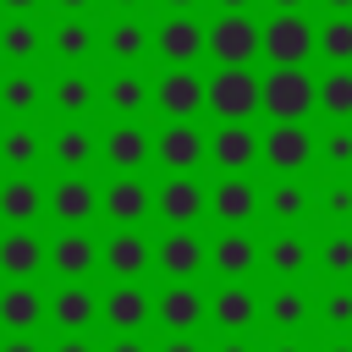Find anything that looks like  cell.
Instances as JSON below:
<instances>
[{
	"label": "cell",
	"instance_id": "47",
	"mask_svg": "<svg viewBox=\"0 0 352 352\" xmlns=\"http://www.w3.org/2000/svg\"><path fill=\"white\" fill-rule=\"evenodd\" d=\"M209 352H258V346H253L248 336H220V341H214Z\"/></svg>",
	"mask_w": 352,
	"mask_h": 352
},
{
	"label": "cell",
	"instance_id": "28",
	"mask_svg": "<svg viewBox=\"0 0 352 352\" xmlns=\"http://www.w3.org/2000/svg\"><path fill=\"white\" fill-rule=\"evenodd\" d=\"M44 160L55 170H88L99 160V138L88 132V121H66V126H55L44 138Z\"/></svg>",
	"mask_w": 352,
	"mask_h": 352
},
{
	"label": "cell",
	"instance_id": "38",
	"mask_svg": "<svg viewBox=\"0 0 352 352\" xmlns=\"http://www.w3.org/2000/svg\"><path fill=\"white\" fill-rule=\"evenodd\" d=\"M314 50L330 66H352V11H336L324 28H314Z\"/></svg>",
	"mask_w": 352,
	"mask_h": 352
},
{
	"label": "cell",
	"instance_id": "25",
	"mask_svg": "<svg viewBox=\"0 0 352 352\" xmlns=\"http://www.w3.org/2000/svg\"><path fill=\"white\" fill-rule=\"evenodd\" d=\"M308 319H314V297L297 280H275L264 292V319L258 324H270L275 336H297V330H308Z\"/></svg>",
	"mask_w": 352,
	"mask_h": 352
},
{
	"label": "cell",
	"instance_id": "7",
	"mask_svg": "<svg viewBox=\"0 0 352 352\" xmlns=\"http://www.w3.org/2000/svg\"><path fill=\"white\" fill-rule=\"evenodd\" d=\"M44 270L55 280H94V270H99V236L88 226H60L55 236H44Z\"/></svg>",
	"mask_w": 352,
	"mask_h": 352
},
{
	"label": "cell",
	"instance_id": "27",
	"mask_svg": "<svg viewBox=\"0 0 352 352\" xmlns=\"http://www.w3.org/2000/svg\"><path fill=\"white\" fill-rule=\"evenodd\" d=\"M209 270L220 280H248L258 270V242L248 236V226H226L214 242H209Z\"/></svg>",
	"mask_w": 352,
	"mask_h": 352
},
{
	"label": "cell",
	"instance_id": "41",
	"mask_svg": "<svg viewBox=\"0 0 352 352\" xmlns=\"http://www.w3.org/2000/svg\"><path fill=\"white\" fill-rule=\"evenodd\" d=\"M314 154H319L336 176H341V170H352V126H346V121H336V126L314 143Z\"/></svg>",
	"mask_w": 352,
	"mask_h": 352
},
{
	"label": "cell",
	"instance_id": "33",
	"mask_svg": "<svg viewBox=\"0 0 352 352\" xmlns=\"http://www.w3.org/2000/svg\"><path fill=\"white\" fill-rule=\"evenodd\" d=\"M44 165V132L33 121L0 126V170H38Z\"/></svg>",
	"mask_w": 352,
	"mask_h": 352
},
{
	"label": "cell",
	"instance_id": "46",
	"mask_svg": "<svg viewBox=\"0 0 352 352\" xmlns=\"http://www.w3.org/2000/svg\"><path fill=\"white\" fill-rule=\"evenodd\" d=\"M154 352H209V346H204L198 336H165V341H160Z\"/></svg>",
	"mask_w": 352,
	"mask_h": 352
},
{
	"label": "cell",
	"instance_id": "29",
	"mask_svg": "<svg viewBox=\"0 0 352 352\" xmlns=\"http://www.w3.org/2000/svg\"><path fill=\"white\" fill-rule=\"evenodd\" d=\"M44 99H50V110H55L60 121H82V116L94 110L99 88H94V77H88L82 66H60V77L44 88Z\"/></svg>",
	"mask_w": 352,
	"mask_h": 352
},
{
	"label": "cell",
	"instance_id": "9",
	"mask_svg": "<svg viewBox=\"0 0 352 352\" xmlns=\"http://www.w3.org/2000/svg\"><path fill=\"white\" fill-rule=\"evenodd\" d=\"M204 55H214L220 66H253V55H258V22L248 11H220L204 28Z\"/></svg>",
	"mask_w": 352,
	"mask_h": 352
},
{
	"label": "cell",
	"instance_id": "16",
	"mask_svg": "<svg viewBox=\"0 0 352 352\" xmlns=\"http://www.w3.org/2000/svg\"><path fill=\"white\" fill-rule=\"evenodd\" d=\"M154 110L165 121H198V110H204V77L192 66H165L154 77Z\"/></svg>",
	"mask_w": 352,
	"mask_h": 352
},
{
	"label": "cell",
	"instance_id": "50",
	"mask_svg": "<svg viewBox=\"0 0 352 352\" xmlns=\"http://www.w3.org/2000/svg\"><path fill=\"white\" fill-rule=\"evenodd\" d=\"M0 6H6V11H16V16H28V11L38 6V0H0Z\"/></svg>",
	"mask_w": 352,
	"mask_h": 352
},
{
	"label": "cell",
	"instance_id": "5",
	"mask_svg": "<svg viewBox=\"0 0 352 352\" xmlns=\"http://www.w3.org/2000/svg\"><path fill=\"white\" fill-rule=\"evenodd\" d=\"M154 324L165 336H198L209 324V292L198 280H165L154 292Z\"/></svg>",
	"mask_w": 352,
	"mask_h": 352
},
{
	"label": "cell",
	"instance_id": "56",
	"mask_svg": "<svg viewBox=\"0 0 352 352\" xmlns=\"http://www.w3.org/2000/svg\"><path fill=\"white\" fill-rule=\"evenodd\" d=\"M324 6H330V11H352V0H324Z\"/></svg>",
	"mask_w": 352,
	"mask_h": 352
},
{
	"label": "cell",
	"instance_id": "37",
	"mask_svg": "<svg viewBox=\"0 0 352 352\" xmlns=\"http://www.w3.org/2000/svg\"><path fill=\"white\" fill-rule=\"evenodd\" d=\"M314 94L330 121H352V66H330L324 77H314Z\"/></svg>",
	"mask_w": 352,
	"mask_h": 352
},
{
	"label": "cell",
	"instance_id": "55",
	"mask_svg": "<svg viewBox=\"0 0 352 352\" xmlns=\"http://www.w3.org/2000/svg\"><path fill=\"white\" fill-rule=\"evenodd\" d=\"M110 6H121V11H138V6H143V0H110Z\"/></svg>",
	"mask_w": 352,
	"mask_h": 352
},
{
	"label": "cell",
	"instance_id": "39",
	"mask_svg": "<svg viewBox=\"0 0 352 352\" xmlns=\"http://www.w3.org/2000/svg\"><path fill=\"white\" fill-rule=\"evenodd\" d=\"M314 264L324 270V280H352V226H336L314 248Z\"/></svg>",
	"mask_w": 352,
	"mask_h": 352
},
{
	"label": "cell",
	"instance_id": "53",
	"mask_svg": "<svg viewBox=\"0 0 352 352\" xmlns=\"http://www.w3.org/2000/svg\"><path fill=\"white\" fill-rule=\"evenodd\" d=\"M270 6H275V11H302L308 0H270Z\"/></svg>",
	"mask_w": 352,
	"mask_h": 352
},
{
	"label": "cell",
	"instance_id": "8",
	"mask_svg": "<svg viewBox=\"0 0 352 352\" xmlns=\"http://www.w3.org/2000/svg\"><path fill=\"white\" fill-rule=\"evenodd\" d=\"M258 55L270 66H302L314 55V22L302 11H275L264 28H258Z\"/></svg>",
	"mask_w": 352,
	"mask_h": 352
},
{
	"label": "cell",
	"instance_id": "11",
	"mask_svg": "<svg viewBox=\"0 0 352 352\" xmlns=\"http://www.w3.org/2000/svg\"><path fill=\"white\" fill-rule=\"evenodd\" d=\"M154 214L165 226H198L209 214V187L198 182V170H165V182L154 187Z\"/></svg>",
	"mask_w": 352,
	"mask_h": 352
},
{
	"label": "cell",
	"instance_id": "31",
	"mask_svg": "<svg viewBox=\"0 0 352 352\" xmlns=\"http://www.w3.org/2000/svg\"><path fill=\"white\" fill-rule=\"evenodd\" d=\"M33 110H44V77L33 66H11L0 77V116L11 121H33Z\"/></svg>",
	"mask_w": 352,
	"mask_h": 352
},
{
	"label": "cell",
	"instance_id": "49",
	"mask_svg": "<svg viewBox=\"0 0 352 352\" xmlns=\"http://www.w3.org/2000/svg\"><path fill=\"white\" fill-rule=\"evenodd\" d=\"M319 352H352V336H336V341H324Z\"/></svg>",
	"mask_w": 352,
	"mask_h": 352
},
{
	"label": "cell",
	"instance_id": "20",
	"mask_svg": "<svg viewBox=\"0 0 352 352\" xmlns=\"http://www.w3.org/2000/svg\"><path fill=\"white\" fill-rule=\"evenodd\" d=\"M38 275H44L38 226H0V280H38Z\"/></svg>",
	"mask_w": 352,
	"mask_h": 352
},
{
	"label": "cell",
	"instance_id": "24",
	"mask_svg": "<svg viewBox=\"0 0 352 352\" xmlns=\"http://www.w3.org/2000/svg\"><path fill=\"white\" fill-rule=\"evenodd\" d=\"M99 160L110 170H143V165H154V132H143L138 121H116L99 138Z\"/></svg>",
	"mask_w": 352,
	"mask_h": 352
},
{
	"label": "cell",
	"instance_id": "32",
	"mask_svg": "<svg viewBox=\"0 0 352 352\" xmlns=\"http://www.w3.org/2000/svg\"><path fill=\"white\" fill-rule=\"evenodd\" d=\"M264 214H270L275 226H302V220L314 214V192H308L297 176H275V182L264 187Z\"/></svg>",
	"mask_w": 352,
	"mask_h": 352
},
{
	"label": "cell",
	"instance_id": "22",
	"mask_svg": "<svg viewBox=\"0 0 352 352\" xmlns=\"http://www.w3.org/2000/svg\"><path fill=\"white\" fill-rule=\"evenodd\" d=\"M154 55L165 66H192L204 55V22L192 11H170L160 28H154Z\"/></svg>",
	"mask_w": 352,
	"mask_h": 352
},
{
	"label": "cell",
	"instance_id": "36",
	"mask_svg": "<svg viewBox=\"0 0 352 352\" xmlns=\"http://www.w3.org/2000/svg\"><path fill=\"white\" fill-rule=\"evenodd\" d=\"M44 55V28L16 16V22H0V60L6 66H33Z\"/></svg>",
	"mask_w": 352,
	"mask_h": 352
},
{
	"label": "cell",
	"instance_id": "51",
	"mask_svg": "<svg viewBox=\"0 0 352 352\" xmlns=\"http://www.w3.org/2000/svg\"><path fill=\"white\" fill-rule=\"evenodd\" d=\"M55 6H60V11H66V16H72V11H88V6H94V0H55Z\"/></svg>",
	"mask_w": 352,
	"mask_h": 352
},
{
	"label": "cell",
	"instance_id": "26",
	"mask_svg": "<svg viewBox=\"0 0 352 352\" xmlns=\"http://www.w3.org/2000/svg\"><path fill=\"white\" fill-rule=\"evenodd\" d=\"M99 99H104V110L116 121H138L143 110H154V82L138 66H116V77L99 88Z\"/></svg>",
	"mask_w": 352,
	"mask_h": 352
},
{
	"label": "cell",
	"instance_id": "40",
	"mask_svg": "<svg viewBox=\"0 0 352 352\" xmlns=\"http://www.w3.org/2000/svg\"><path fill=\"white\" fill-rule=\"evenodd\" d=\"M314 314L324 319V330L346 336V330H352V280H330V286H324V297L314 302Z\"/></svg>",
	"mask_w": 352,
	"mask_h": 352
},
{
	"label": "cell",
	"instance_id": "18",
	"mask_svg": "<svg viewBox=\"0 0 352 352\" xmlns=\"http://www.w3.org/2000/svg\"><path fill=\"white\" fill-rule=\"evenodd\" d=\"M209 160V138L198 132V121H165L154 132V165L160 170H198Z\"/></svg>",
	"mask_w": 352,
	"mask_h": 352
},
{
	"label": "cell",
	"instance_id": "6",
	"mask_svg": "<svg viewBox=\"0 0 352 352\" xmlns=\"http://www.w3.org/2000/svg\"><path fill=\"white\" fill-rule=\"evenodd\" d=\"M204 110L220 121H253L258 116V77L248 66H220L204 77Z\"/></svg>",
	"mask_w": 352,
	"mask_h": 352
},
{
	"label": "cell",
	"instance_id": "34",
	"mask_svg": "<svg viewBox=\"0 0 352 352\" xmlns=\"http://www.w3.org/2000/svg\"><path fill=\"white\" fill-rule=\"evenodd\" d=\"M50 50H55V60H60V66H88V55L99 50L94 22H82V11H72L66 22H55V28H50Z\"/></svg>",
	"mask_w": 352,
	"mask_h": 352
},
{
	"label": "cell",
	"instance_id": "54",
	"mask_svg": "<svg viewBox=\"0 0 352 352\" xmlns=\"http://www.w3.org/2000/svg\"><path fill=\"white\" fill-rule=\"evenodd\" d=\"M165 6H170V11H192L198 0H165Z\"/></svg>",
	"mask_w": 352,
	"mask_h": 352
},
{
	"label": "cell",
	"instance_id": "4",
	"mask_svg": "<svg viewBox=\"0 0 352 352\" xmlns=\"http://www.w3.org/2000/svg\"><path fill=\"white\" fill-rule=\"evenodd\" d=\"M99 270L110 280H148L154 275V236L143 226H110L99 242Z\"/></svg>",
	"mask_w": 352,
	"mask_h": 352
},
{
	"label": "cell",
	"instance_id": "43",
	"mask_svg": "<svg viewBox=\"0 0 352 352\" xmlns=\"http://www.w3.org/2000/svg\"><path fill=\"white\" fill-rule=\"evenodd\" d=\"M0 352H50V341H44V330H33V336H0Z\"/></svg>",
	"mask_w": 352,
	"mask_h": 352
},
{
	"label": "cell",
	"instance_id": "15",
	"mask_svg": "<svg viewBox=\"0 0 352 352\" xmlns=\"http://www.w3.org/2000/svg\"><path fill=\"white\" fill-rule=\"evenodd\" d=\"M258 160L275 170V176H302L314 165V132L302 121H275L264 138H258Z\"/></svg>",
	"mask_w": 352,
	"mask_h": 352
},
{
	"label": "cell",
	"instance_id": "10",
	"mask_svg": "<svg viewBox=\"0 0 352 352\" xmlns=\"http://www.w3.org/2000/svg\"><path fill=\"white\" fill-rule=\"evenodd\" d=\"M44 214L55 226H94L99 214V187L88 182V170H60L44 187Z\"/></svg>",
	"mask_w": 352,
	"mask_h": 352
},
{
	"label": "cell",
	"instance_id": "23",
	"mask_svg": "<svg viewBox=\"0 0 352 352\" xmlns=\"http://www.w3.org/2000/svg\"><path fill=\"white\" fill-rule=\"evenodd\" d=\"M44 220V182L33 170L0 176V226H38Z\"/></svg>",
	"mask_w": 352,
	"mask_h": 352
},
{
	"label": "cell",
	"instance_id": "13",
	"mask_svg": "<svg viewBox=\"0 0 352 352\" xmlns=\"http://www.w3.org/2000/svg\"><path fill=\"white\" fill-rule=\"evenodd\" d=\"M264 319V297L248 286V280H220L209 292V324L220 336H253Z\"/></svg>",
	"mask_w": 352,
	"mask_h": 352
},
{
	"label": "cell",
	"instance_id": "17",
	"mask_svg": "<svg viewBox=\"0 0 352 352\" xmlns=\"http://www.w3.org/2000/svg\"><path fill=\"white\" fill-rule=\"evenodd\" d=\"M209 214L220 226H253L264 214V192L248 182V170H226L214 187H209Z\"/></svg>",
	"mask_w": 352,
	"mask_h": 352
},
{
	"label": "cell",
	"instance_id": "44",
	"mask_svg": "<svg viewBox=\"0 0 352 352\" xmlns=\"http://www.w3.org/2000/svg\"><path fill=\"white\" fill-rule=\"evenodd\" d=\"M50 352H99V341H94V330H82V336H50Z\"/></svg>",
	"mask_w": 352,
	"mask_h": 352
},
{
	"label": "cell",
	"instance_id": "48",
	"mask_svg": "<svg viewBox=\"0 0 352 352\" xmlns=\"http://www.w3.org/2000/svg\"><path fill=\"white\" fill-rule=\"evenodd\" d=\"M258 352H308V346H302L297 336H275V341H270V346H258Z\"/></svg>",
	"mask_w": 352,
	"mask_h": 352
},
{
	"label": "cell",
	"instance_id": "45",
	"mask_svg": "<svg viewBox=\"0 0 352 352\" xmlns=\"http://www.w3.org/2000/svg\"><path fill=\"white\" fill-rule=\"evenodd\" d=\"M99 352H154L143 336H110V341H99Z\"/></svg>",
	"mask_w": 352,
	"mask_h": 352
},
{
	"label": "cell",
	"instance_id": "21",
	"mask_svg": "<svg viewBox=\"0 0 352 352\" xmlns=\"http://www.w3.org/2000/svg\"><path fill=\"white\" fill-rule=\"evenodd\" d=\"M314 264V242L297 226H280L270 242H258V270H270L275 280H302Z\"/></svg>",
	"mask_w": 352,
	"mask_h": 352
},
{
	"label": "cell",
	"instance_id": "35",
	"mask_svg": "<svg viewBox=\"0 0 352 352\" xmlns=\"http://www.w3.org/2000/svg\"><path fill=\"white\" fill-rule=\"evenodd\" d=\"M148 50H154V33H148L138 16H121V22L104 28V55H110L116 66H138Z\"/></svg>",
	"mask_w": 352,
	"mask_h": 352
},
{
	"label": "cell",
	"instance_id": "52",
	"mask_svg": "<svg viewBox=\"0 0 352 352\" xmlns=\"http://www.w3.org/2000/svg\"><path fill=\"white\" fill-rule=\"evenodd\" d=\"M214 6H220V11H248L253 0H214Z\"/></svg>",
	"mask_w": 352,
	"mask_h": 352
},
{
	"label": "cell",
	"instance_id": "12",
	"mask_svg": "<svg viewBox=\"0 0 352 352\" xmlns=\"http://www.w3.org/2000/svg\"><path fill=\"white\" fill-rule=\"evenodd\" d=\"M154 270L165 280H198L209 270V242L198 236V226H165V236L154 242Z\"/></svg>",
	"mask_w": 352,
	"mask_h": 352
},
{
	"label": "cell",
	"instance_id": "1",
	"mask_svg": "<svg viewBox=\"0 0 352 352\" xmlns=\"http://www.w3.org/2000/svg\"><path fill=\"white\" fill-rule=\"evenodd\" d=\"M258 110L270 121H308L319 110V94H314V77L302 66H270L258 77Z\"/></svg>",
	"mask_w": 352,
	"mask_h": 352
},
{
	"label": "cell",
	"instance_id": "19",
	"mask_svg": "<svg viewBox=\"0 0 352 352\" xmlns=\"http://www.w3.org/2000/svg\"><path fill=\"white\" fill-rule=\"evenodd\" d=\"M44 286L38 280H0V336H33L44 330Z\"/></svg>",
	"mask_w": 352,
	"mask_h": 352
},
{
	"label": "cell",
	"instance_id": "3",
	"mask_svg": "<svg viewBox=\"0 0 352 352\" xmlns=\"http://www.w3.org/2000/svg\"><path fill=\"white\" fill-rule=\"evenodd\" d=\"M44 324L55 336L99 330V286L94 280H55L50 297H44Z\"/></svg>",
	"mask_w": 352,
	"mask_h": 352
},
{
	"label": "cell",
	"instance_id": "14",
	"mask_svg": "<svg viewBox=\"0 0 352 352\" xmlns=\"http://www.w3.org/2000/svg\"><path fill=\"white\" fill-rule=\"evenodd\" d=\"M99 214L110 226H143L154 214V187L143 182V170H116L99 187Z\"/></svg>",
	"mask_w": 352,
	"mask_h": 352
},
{
	"label": "cell",
	"instance_id": "30",
	"mask_svg": "<svg viewBox=\"0 0 352 352\" xmlns=\"http://www.w3.org/2000/svg\"><path fill=\"white\" fill-rule=\"evenodd\" d=\"M209 160L220 170H253L258 165V132L248 121H220L209 138Z\"/></svg>",
	"mask_w": 352,
	"mask_h": 352
},
{
	"label": "cell",
	"instance_id": "2",
	"mask_svg": "<svg viewBox=\"0 0 352 352\" xmlns=\"http://www.w3.org/2000/svg\"><path fill=\"white\" fill-rule=\"evenodd\" d=\"M99 324L110 336H148L154 330V292H148V280H110L99 292Z\"/></svg>",
	"mask_w": 352,
	"mask_h": 352
},
{
	"label": "cell",
	"instance_id": "42",
	"mask_svg": "<svg viewBox=\"0 0 352 352\" xmlns=\"http://www.w3.org/2000/svg\"><path fill=\"white\" fill-rule=\"evenodd\" d=\"M314 204L324 209V220H336V226H352V176L341 170L336 182H324V192H319Z\"/></svg>",
	"mask_w": 352,
	"mask_h": 352
}]
</instances>
